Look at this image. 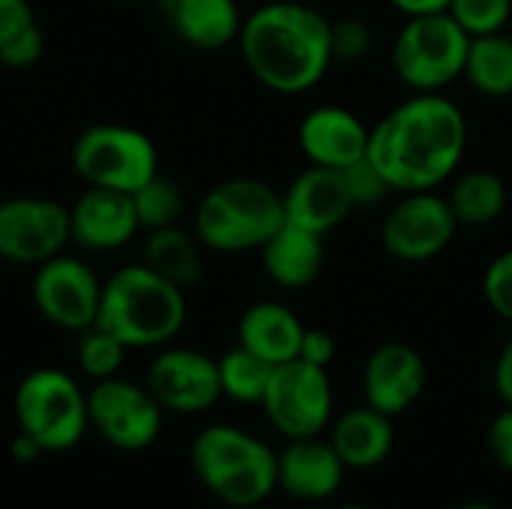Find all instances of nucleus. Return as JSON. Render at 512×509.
Returning a JSON list of instances; mask_svg holds the SVG:
<instances>
[{
	"mask_svg": "<svg viewBox=\"0 0 512 509\" xmlns=\"http://www.w3.org/2000/svg\"><path fill=\"white\" fill-rule=\"evenodd\" d=\"M330 42H333V60L357 63L372 51V24L360 15H345L330 21Z\"/></svg>",
	"mask_w": 512,
	"mask_h": 509,
	"instance_id": "obj_31",
	"label": "nucleus"
},
{
	"mask_svg": "<svg viewBox=\"0 0 512 509\" xmlns=\"http://www.w3.org/2000/svg\"><path fill=\"white\" fill-rule=\"evenodd\" d=\"M282 210L288 225L327 237L354 213V201L342 171L309 165L282 192Z\"/></svg>",
	"mask_w": 512,
	"mask_h": 509,
	"instance_id": "obj_17",
	"label": "nucleus"
},
{
	"mask_svg": "<svg viewBox=\"0 0 512 509\" xmlns=\"http://www.w3.org/2000/svg\"><path fill=\"white\" fill-rule=\"evenodd\" d=\"M342 177H345V186H348V192H351L354 210H357V207H375V204H381L387 195H393L390 183H387V180L381 177V171L369 162V156H363L360 162L348 165V168L342 171Z\"/></svg>",
	"mask_w": 512,
	"mask_h": 509,
	"instance_id": "obj_33",
	"label": "nucleus"
},
{
	"mask_svg": "<svg viewBox=\"0 0 512 509\" xmlns=\"http://www.w3.org/2000/svg\"><path fill=\"white\" fill-rule=\"evenodd\" d=\"M132 201H135V213H138V222H141L144 231L180 225V216H183V207H186L183 189L174 180L162 177V174H156L147 186H141L132 195Z\"/></svg>",
	"mask_w": 512,
	"mask_h": 509,
	"instance_id": "obj_28",
	"label": "nucleus"
},
{
	"mask_svg": "<svg viewBox=\"0 0 512 509\" xmlns=\"http://www.w3.org/2000/svg\"><path fill=\"white\" fill-rule=\"evenodd\" d=\"M447 12L474 39L507 30L512 18V0H450Z\"/></svg>",
	"mask_w": 512,
	"mask_h": 509,
	"instance_id": "obj_30",
	"label": "nucleus"
},
{
	"mask_svg": "<svg viewBox=\"0 0 512 509\" xmlns=\"http://www.w3.org/2000/svg\"><path fill=\"white\" fill-rule=\"evenodd\" d=\"M261 408L273 429L288 441L321 435L333 420V384L327 369L300 357L273 366Z\"/></svg>",
	"mask_w": 512,
	"mask_h": 509,
	"instance_id": "obj_9",
	"label": "nucleus"
},
{
	"mask_svg": "<svg viewBox=\"0 0 512 509\" xmlns=\"http://www.w3.org/2000/svg\"><path fill=\"white\" fill-rule=\"evenodd\" d=\"M126 345L120 339H114L108 330H102L99 324L87 327L84 333H78V369L96 384L105 378H117L123 363H126Z\"/></svg>",
	"mask_w": 512,
	"mask_h": 509,
	"instance_id": "obj_29",
	"label": "nucleus"
},
{
	"mask_svg": "<svg viewBox=\"0 0 512 509\" xmlns=\"http://www.w3.org/2000/svg\"><path fill=\"white\" fill-rule=\"evenodd\" d=\"M468 84L486 99H510L512 96V36L507 30L474 36L465 60Z\"/></svg>",
	"mask_w": 512,
	"mask_h": 509,
	"instance_id": "obj_26",
	"label": "nucleus"
},
{
	"mask_svg": "<svg viewBox=\"0 0 512 509\" xmlns=\"http://www.w3.org/2000/svg\"><path fill=\"white\" fill-rule=\"evenodd\" d=\"M270 375H273V366L261 360L258 354L246 351L243 345H234L231 351L219 357L222 396H228L237 405H261Z\"/></svg>",
	"mask_w": 512,
	"mask_h": 509,
	"instance_id": "obj_27",
	"label": "nucleus"
},
{
	"mask_svg": "<svg viewBox=\"0 0 512 509\" xmlns=\"http://www.w3.org/2000/svg\"><path fill=\"white\" fill-rule=\"evenodd\" d=\"M42 54H45V36L39 24H30L6 45H0V63L9 69H30L33 63L42 60Z\"/></svg>",
	"mask_w": 512,
	"mask_h": 509,
	"instance_id": "obj_34",
	"label": "nucleus"
},
{
	"mask_svg": "<svg viewBox=\"0 0 512 509\" xmlns=\"http://www.w3.org/2000/svg\"><path fill=\"white\" fill-rule=\"evenodd\" d=\"M9 453H12V459H15V462H24V465H27V462H36L39 456H45V453H42V447H39L33 438H27L24 432H18V435L12 438Z\"/></svg>",
	"mask_w": 512,
	"mask_h": 509,
	"instance_id": "obj_40",
	"label": "nucleus"
},
{
	"mask_svg": "<svg viewBox=\"0 0 512 509\" xmlns=\"http://www.w3.org/2000/svg\"><path fill=\"white\" fill-rule=\"evenodd\" d=\"M459 509H501V507H495V504H486V501H474V504H465V507H459Z\"/></svg>",
	"mask_w": 512,
	"mask_h": 509,
	"instance_id": "obj_41",
	"label": "nucleus"
},
{
	"mask_svg": "<svg viewBox=\"0 0 512 509\" xmlns=\"http://www.w3.org/2000/svg\"><path fill=\"white\" fill-rule=\"evenodd\" d=\"M12 414L18 432L33 438L42 453H69L90 429L87 390L54 366L27 372L12 396Z\"/></svg>",
	"mask_w": 512,
	"mask_h": 509,
	"instance_id": "obj_6",
	"label": "nucleus"
},
{
	"mask_svg": "<svg viewBox=\"0 0 512 509\" xmlns=\"http://www.w3.org/2000/svg\"><path fill=\"white\" fill-rule=\"evenodd\" d=\"M471 36L450 12H426L405 18L396 33L390 63L411 93H444L465 75Z\"/></svg>",
	"mask_w": 512,
	"mask_h": 509,
	"instance_id": "obj_7",
	"label": "nucleus"
},
{
	"mask_svg": "<svg viewBox=\"0 0 512 509\" xmlns=\"http://www.w3.org/2000/svg\"><path fill=\"white\" fill-rule=\"evenodd\" d=\"M72 168L87 186L135 195L159 174V153L135 126L93 123L72 144Z\"/></svg>",
	"mask_w": 512,
	"mask_h": 509,
	"instance_id": "obj_8",
	"label": "nucleus"
},
{
	"mask_svg": "<svg viewBox=\"0 0 512 509\" xmlns=\"http://www.w3.org/2000/svg\"><path fill=\"white\" fill-rule=\"evenodd\" d=\"M69 231L84 252H117L135 240L141 222L132 195L87 186L69 207Z\"/></svg>",
	"mask_w": 512,
	"mask_h": 509,
	"instance_id": "obj_16",
	"label": "nucleus"
},
{
	"mask_svg": "<svg viewBox=\"0 0 512 509\" xmlns=\"http://www.w3.org/2000/svg\"><path fill=\"white\" fill-rule=\"evenodd\" d=\"M189 315L186 291L153 273L144 261L126 264L102 282L96 324L132 348H165Z\"/></svg>",
	"mask_w": 512,
	"mask_h": 509,
	"instance_id": "obj_3",
	"label": "nucleus"
},
{
	"mask_svg": "<svg viewBox=\"0 0 512 509\" xmlns=\"http://www.w3.org/2000/svg\"><path fill=\"white\" fill-rule=\"evenodd\" d=\"M336 357V339L327 330H309L303 333V345H300V360L327 369Z\"/></svg>",
	"mask_w": 512,
	"mask_h": 509,
	"instance_id": "obj_37",
	"label": "nucleus"
},
{
	"mask_svg": "<svg viewBox=\"0 0 512 509\" xmlns=\"http://www.w3.org/2000/svg\"><path fill=\"white\" fill-rule=\"evenodd\" d=\"M495 390L504 405H512V339L501 348L495 363Z\"/></svg>",
	"mask_w": 512,
	"mask_h": 509,
	"instance_id": "obj_38",
	"label": "nucleus"
},
{
	"mask_svg": "<svg viewBox=\"0 0 512 509\" xmlns=\"http://www.w3.org/2000/svg\"><path fill=\"white\" fill-rule=\"evenodd\" d=\"M276 468L279 489L306 504L333 498L345 480V462L330 441H321V435L288 441V447L276 456Z\"/></svg>",
	"mask_w": 512,
	"mask_h": 509,
	"instance_id": "obj_19",
	"label": "nucleus"
},
{
	"mask_svg": "<svg viewBox=\"0 0 512 509\" xmlns=\"http://www.w3.org/2000/svg\"><path fill=\"white\" fill-rule=\"evenodd\" d=\"M330 444L351 471H372L378 468L396 444L393 417L363 405L345 411L330 432Z\"/></svg>",
	"mask_w": 512,
	"mask_h": 509,
	"instance_id": "obj_22",
	"label": "nucleus"
},
{
	"mask_svg": "<svg viewBox=\"0 0 512 509\" xmlns=\"http://www.w3.org/2000/svg\"><path fill=\"white\" fill-rule=\"evenodd\" d=\"M426 390V360L423 354L408 342H384L378 345L363 366V396L366 405L399 417Z\"/></svg>",
	"mask_w": 512,
	"mask_h": 509,
	"instance_id": "obj_15",
	"label": "nucleus"
},
{
	"mask_svg": "<svg viewBox=\"0 0 512 509\" xmlns=\"http://www.w3.org/2000/svg\"><path fill=\"white\" fill-rule=\"evenodd\" d=\"M30 24H36L30 0H0V45H6Z\"/></svg>",
	"mask_w": 512,
	"mask_h": 509,
	"instance_id": "obj_36",
	"label": "nucleus"
},
{
	"mask_svg": "<svg viewBox=\"0 0 512 509\" xmlns=\"http://www.w3.org/2000/svg\"><path fill=\"white\" fill-rule=\"evenodd\" d=\"M189 462L201 486L222 504L252 509L279 489L276 453L237 426H207L192 438Z\"/></svg>",
	"mask_w": 512,
	"mask_h": 509,
	"instance_id": "obj_4",
	"label": "nucleus"
},
{
	"mask_svg": "<svg viewBox=\"0 0 512 509\" xmlns=\"http://www.w3.org/2000/svg\"><path fill=\"white\" fill-rule=\"evenodd\" d=\"M486 444H489L492 459L512 474V405H507V411H501L492 420Z\"/></svg>",
	"mask_w": 512,
	"mask_h": 509,
	"instance_id": "obj_35",
	"label": "nucleus"
},
{
	"mask_svg": "<svg viewBox=\"0 0 512 509\" xmlns=\"http://www.w3.org/2000/svg\"><path fill=\"white\" fill-rule=\"evenodd\" d=\"M297 144L309 165L345 171L369 150V126L342 105H318L303 114Z\"/></svg>",
	"mask_w": 512,
	"mask_h": 509,
	"instance_id": "obj_18",
	"label": "nucleus"
},
{
	"mask_svg": "<svg viewBox=\"0 0 512 509\" xmlns=\"http://www.w3.org/2000/svg\"><path fill=\"white\" fill-rule=\"evenodd\" d=\"M72 240L69 207L51 198L15 195L0 201V258L9 264L39 267L60 255Z\"/></svg>",
	"mask_w": 512,
	"mask_h": 509,
	"instance_id": "obj_13",
	"label": "nucleus"
},
{
	"mask_svg": "<svg viewBox=\"0 0 512 509\" xmlns=\"http://www.w3.org/2000/svg\"><path fill=\"white\" fill-rule=\"evenodd\" d=\"M393 9H399L405 18L411 15H426V12H447L450 0H387Z\"/></svg>",
	"mask_w": 512,
	"mask_h": 509,
	"instance_id": "obj_39",
	"label": "nucleus"
},
{
	"mask_svg": "<svg viewBox=\"0 0 512 509\" xmlns=\"http://www.w3.org/2000/svg\"><path fill=\"white\" fill-rule=\"evenodd\" d=\"M282 225V192L255 177L222 180L198 201L192 219L201 246L219 255L261 249Z\"/></svg>",
	"mask_w": 512,
	"mask_h": 509,
	"instance_id": "obj_5",
	"label": "nucleus"
},
{
	"mask_svg": "<svg viewBox=\"0 0 512 509\" xmlns=\"http://www.w3.org/2000/svg\"><path fill=\"white\" fill-rule=\"evenodd\" d=\"M339 509H372V507H360V504H348V507H339Z\"/></svg>",
	"mask_w": 512,
	"mask_h": 509,
	"instance_id": "obj_42",
	"label": "nucleus"
},
{
	"mask_svg": "<svg viewBox=\"0 0 512 509\" xmlns=\"http://www.w3.org/2000/svg\"><path fill=\"white\" fill-rule=\"evenodd\" d=\"M120 3H132V0H120Z\"/></svg>",
	"mask_w": 512,
	"mask_h": 509,
	"instance_id": "obj_43",
	"label": "nucleus"
},
{
	"mask_svg": "<svg viewBox=\"0 0 512 509\" xmlns=\"http://www.w3.org/2000/svg\"><path fill=\"white\" fill-rule=\"evenodd\" d=\"M447 201L459 225L486 228L501 219V213L507 210L510 192L501 174L489 168H471V171L456 174Z\"/></svg>",
	"mask_w": 512,
	"mask_h": 509,
	"instance_id": "obj_25",
	"label": "nucleus"
},
{
	"mask_svg": "<svg viewBox=\"0 0 512 509\" xmlns=\"http://www.w3.org/2000/svg\"><path fill=\"white\" fill-rule=\"evenodd\" d=\"M165 15L174 33L201 51H219L237 42L243 27L237 0H168Z\"/></svg>",
	"mask_w": 512,
	"mask_h": 509,
	"instance_id": "obj_23",
	"label": "nucleus"
},
{
	"mask_svg": "<svg viewBox=\"0 0 512 509\" xmlns=\"http://www.w3.org/2000/svg\"><path fill=\"white\" fill-rule=\"evenodd\" d=\"M303 321L294 309L276 300H261L249 306L237 321V345L258 354L270 366H282L300 357L303 345Z\"/></svg>",
	"mask_w": 512,
	"mask_h": 509,
	"instance_id": "obj_20",
	"label": "nucleus"
},
{
	"mask_svg": "<svg viewBox=\"0 0 512 509\" xmlns=\"http://www.w3.org/2000/svg\"><path fill=\"white\" fill-rule=\"evenodd\" d=\"M144 264L162 279L189 291L204 276V246L195 237V231H186L183 225L156 228V231H147Z\"/></svg>",
	"mask_w": 512,
	"mask_h": 509,
	"instance_id": "obj_24",
	"label": "nucleus"
},
{
	"mask_svg": "<svg viewBox=\"0 0 512 509\" xmlns=\"http://www.w3.org/2000/svg\"><path fill=\"white\" fill-rule=\"evenodd\" d=\"M30 297L36 312L48 324L69 333H84L99 318L102 279L93 273L87 261L60 252L36 267Z\"/></svg>",
	"mask_w": 512,
	"mask_h": 509,
	"instance_id": "obj_12",
	"label": "nucleus"
},
{
	"mask_svg": "<svg viewBox=\"0 0 512 509\" xmlns=\"http://www.w3.org/2000/svg\"><path fill=\"white\" fill-rule=\"evenodd\" d=\"M483 297L489 309L512 324V249L498 252L483 270Z\"/></svg>",
	"mask_w": 512,
	"mask_h": 509,
	"instance_id": "obj_32",
	"label": "nucleus"
},
{
	"mask_svg": "<svg viewBox=\"0 0 512 509\" xmlns=\"http://www.w3.org/2000/svg\"><path fill=\"white\" fill-rule=\"evenodd\" d=\"M240 57L273 93H306L324 81L333 60L330 18L303 0H270L243 18Z\"/></svg>",
	"mask_w": 512,
	"mask_h": 509,
	"instance_id": "obj_2",
	"label": "nucleus"
},
{
	"mask_svg": "<svg viewBox=\"0 0 512 509\" xmlns=\"http://www.w3.org/2000/svg\"><path fill=\"white\" fill-rule=\"evenodd\" d=\"M144 384L165 414H204L222 399L219 360L195 348L165 345L147 366Z\"/></svg>",
	"mask_w": 512,
	"mask_h": 509,
	"instance_id": "obj_14",
	"label": "nucleus"
},
{
	"mask_svg": "<svg viewBox=\"0 0 512 509\" xmlns=\"http://www.w3.org/2000/svg\"><path fill=\"white\" fill-rule=\"evenodd\" d=\"M459 222L450 210V201L429 192H399L390 210L381 219V246L387 255L405 264H426L450 249Z\"/></svg>",
	"mask_w": 512,
	"mask_h": 509,
	"instance_id": "obj_11",
	"label": "nucleus"
},
{
	"mask_svg": "<svg viewBox=\"0 0 512 509\" xmlns=\"http://www.w3.org/2000/svg\"><path fill=\"white\" fill-rule=\"evenodd\" d=\"M90 429L120 453H141L162 435L165 411L147 390L126 378H105L87 390Z\"/></svg>",
	"mask_w": 512,
	"mask_h": 509,
	"instance_id": "obj_10",
	"label": "nucleus"
},
{
	"mask_svg": "<svg viewBox=\"0 0 512 509\" xmlns=\"http://www.w3.org/2000/svg\"><path fill=\"white\" fill-rule=\"evenodd\" d=\"M468 147V117L444 93H414L369 129V162L393 192H429L453 180Z\"/></svg>",
	"mask_w": 512,
	"mask_h": 509,
	"instance_id": "obj_1",
	"label": "nucleus"
},
{
	"mask_svg": "<svg viewBox=\"0 0 512 509\" xmlns=\"http://www.w3.org/2000/svg\"><path fill=\"white\" fill-rule=\"evenodd\" d=\"M264 273L279 288H309L324 270V237L297 225H282L261 249Z\"/></svg>",
	"mask_w": 512,
	"mask_h": 509,
	"instance_id": "obj_21",
	"label": "nucleus"
}]
</instances>
